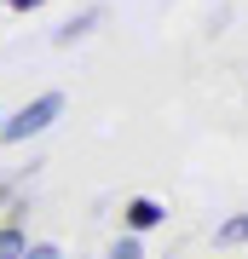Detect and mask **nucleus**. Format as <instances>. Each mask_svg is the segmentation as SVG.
I'll return each mask as SVG.
<instances>
[{
	"label": "nucleus",
	"instance_id": "nucleus-7",
	"mask_svg": "<svg viewBox=\"0 0 248 259\" xmlns=\"http://www.w3.org/2000/svg\"><path fill=\"white\" fill-rule=\"evenodd\" d=\"M23 259H64V248H58V242H29Z\"/></svg>",
	"mask_w": 248,
	"mask_h": 259
},
{
	"label": "nucleus",
	"instance_id": "nucleus-8",
	"mask_svg": "<svg viewBox=\"0 0 248 259\" xmlns=\"http://www.w3.org/2000/svg\"><path fill=\"white\" fill-rule=\"evenodd\" d=\"M0 6H6V12H41L46 0H0Z\"/></svg>",
	"mask_w": 248,
	"mask_h": 259
},
{
	"label": "nucleus",
	"instance_id": "nucleus-4",
	"mask_svg": "<svg viewBox=\"0 0 248 259\" xmlns=\"http://www.w3.org/2000/svg\"><path fill=\"white\" fill-rule=\"evenodd\" d=\"M214 242H220V248H242L248 242V213H231L220 231H214Z\"/></svg>",
	"mask_w": 248,
	"mask_h": 259
},
{
	"label": "nucleus",
	"instance_id": "nucleus-3",
	"mask_svg": "<svg viewBox=\"0 0 248 259\" xmlns=\"http://www.w3.org/2000/svg\"><path fill=\"white\" fill-rule=\"evenodd\" d=\"M98 23H104V6H81L75 18H64V23L52 29V47H75V40H87Z\"/></svg>",
	"mask_w": 248,
	"mask_h": 259
},
{
	"label": "nucleus",
	"instance_id": "nucleus-2",
	"mask_svg": "<svg viewBox=\"0 0 248 259\" xmlns=\"http://www.w3.org/2000/svg\"><path fill=\"white\" fill-rule=\"evenodd\" d=\"M162 219H167V207L156 202V196H127V207H121V225H127L133 236H145V231H156Z\"/></svg>",
	"mask_w": 248,
	"mask_h": 259
},
{
	"label": "nucleus",
	"instance_id": "nucleus-5",
	"mask_svg": "<svg viewBox=\"0 0 248 259\" xmlns=\"http://www.w3.org/2000/svg\"><path fill=\"white\" fill-rule=\"evenodd\" d=\"M23 253H29L23 225H0V259H23Z\"/></svg>",
	"mask_w": 248,
	"mask_h": 259
},
{
	"label": "nucleus",
	"instance_id": "nucleus-6",
	"mask_svg": "<svg viewBox=\"0 0 248 259\" xmlns=\"http://www.w3.org/2000/svg\"><path fill=\"white\" fill-rule=\"evenodd\" d=\"M104 259H150V253H145V242L127 231V236H116V242H110V253H104Z\"/></svg>",
	"mask_w": 248,
	"mask_h": 259
},
{
	"label": "nucleus",
	"instance_id": "nucleus-9",
	"mask_svg": "<svg viewBox=\"0 0 248 259\" xmlns=\"http://www.w3.org/2000/svg\"><path fill=\"white\" fill-rule=\"evenodd\" d=\"M0 121H6V115H0Z\"/></svg>",
	"mask_w": 248,
	"mask_h": 259
},
{
	"label": "nucleus",
	"instance_id": "nucleus-1",
	"mask_svg": "<svg viewBox=\"0 0 248 259\" xmlns=\"http://www.w3.org/2000/svg\"><path fill=\"white\" fill-rule=\"evenodd\" d=\"M58 115H64V93H35L23 110H12L6 121H0V144H29V139H41Z\"/></svg>",
	"mask_w": 248,
	"mask_h": 259
}]
</instances>
